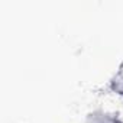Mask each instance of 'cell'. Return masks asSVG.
Wrapping results in <instances>:
<instances>
[{"mask_svg": "<svg viewBox=\"0 0 123 123\" xmlns=\"http://www.w3.org/2000/svg\"><path fill=\"white\" fill-rule=\"evenodd\" d=\"M86 123H123L117 116L104 113V111H94L87 117Z\"/></svg>", "mask_w": 123, "mask_h": 123, "instance_id": "1", "label": "cell"}, {"mask_svg": "<svg viewBox=\"0 0 123 123\" xmlns=\"http://www.w3.org/2000/svg\"><path fill=\"white\" fill-rule=\"evenodd\" d=\"M110 90L119 96H123V61H122L117 73L110 80Z\"/></svg>", "mask_w": 123, "mask_h": 123, "instance_id": "2", "label": "cell"}]
</instances>
